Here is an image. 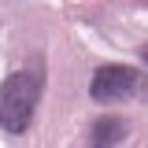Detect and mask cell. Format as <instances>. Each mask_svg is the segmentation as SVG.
<instances>
[{"mask_svg": "<svg viewBox=\"0 0 148 148\" xmlns=\"http://www.w3.org/2000/svg\"><path fill=\"white\" fill-rule=\"evenodd\" d=\"M141 56H145V63H148V48H145V52H141Z\"/></svg>", "mask_w": 148, "mask_h": 148, "instance_id": "obj_4", "label": "cell"}, {"mask_svg": "<svg viewBox=\"0 0 148 148\" xmlns=\"http://www.w3.org/2000/svg\"><path fill=\"white\" fill-rule=\"evenodd\" d=\"M126 119H119V115H104V119H96L89 130V145H122L126 141Z\"/></svg>", "mask_w": 148, "mask_h": 148, "instance_id": "obj_3", "label": "cell"}, {"mask_svg": "<svg viewBox=\"0 0 148 148\" xmlns=\"http://www.w3.org/2000/svg\"><path fill=\"white\" fill-rule=\"evenodd\" d=\"M133 92H145L148 96V85L141 82V74L133 67H119V63L100 67L92 74V82H89V96L96 104H115V100H126Z\"/></svg>", "mask_w": 148, "mask_h": 148, "instance_id": "obj_2", "label": "cell"}, {"mask_svg": "<svg viewBox=\"0 0 148 148\" xmlns=\"http://www.w3.org/2000/svg\"><path fill=\"white\" fill-rule=\"evenodd\" d=\"M41 89H45V71L37 63H30L26 71L8 74L0 82V126H4V133L18 137L34 126Z\"/></svg>", "mask_w": 148, "mask_h": 148, "instance_id": "obj_1", "label": "cell"}]
</instances>
